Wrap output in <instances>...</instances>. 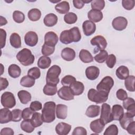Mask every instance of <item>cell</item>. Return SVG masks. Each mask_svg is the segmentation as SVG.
Masks as SVG:
<instances>
[{
    "label": "cell",
    "instance_id": "obj_15",
    "mask_svg": "<svg viewBox=\"0 0 135 135\" xmlns=\"http://www.w3.org/2000/svg\"><path fill=\"white\" fill-rule=\"evenodd\" d=\"M100 74L99 69L95 66H90L85 70V75L90 80H94L98 78Z\"/></svg>",
    "mask_w": 135,
    "mask_h": 135
},
{
    "label": "cell",
    "instance_id": "obj_36",
    "mask_svg": "<svg viewBox=\"0 0 135 135\" xmlns=\"http://www.w3.org/2000/svg\"><path fill=\"white\" fill-rule=\"evenodd\" d=\"M31 120L33 126L35 128L41 126L43 123L42 115L39 112H34L31 117Z\"/></svg>",
    "mask_w": 135,
    "mask_h": 135
},
{
    "label": "cell",
    "instance_id": "obj_9",
    "mask_svg": "<svg viewBox=\"0 0 135 135\" xmlns=\"http://www.w3.org/2000/svg\"><path fill=\"white\" fill-rule=\"evenodd\" d=\"M128 25L127 20L122 16H118L114 18L112 22L113 28L117 31H122L124 30Z\"/></svg>",
    "mask_w": 135,
    "mask_h": 135
},
{
    "label": "cell",
    "instance_id": "obj_46",
    "mask_svg": "<svg viewBox=\"0 0 135 135\" xmlns=\"http://www.w3.org/2000/svg\"><path fill=\"white\" fill-rule=\"evenodd\" d=\"M55 51V47L49 46L44 43L42 47L41 52L44 56H49L52 54Z\"/></svg>",
    "mask_w": 135,
    "mask_h": 135
},
{
    "label": "cell",
    "instance_id": "obj_35",
    "mask_svg": "<svg viewBox=\"0 0 135 135\" xmlns=\"http://www.w3.org/2000/svg\"><path fill=\"white\" fill-rule=\"evenodd\" d=\"M28 17L30 20L35 22L39 20L41 16V12L37 8H32L28 12Z\"/></svg>",
    "mask_w": 135,
    "mask_h": 135
},
{
    "label": "cell",
    "instance_id": "obj_11",
    "mask_svg": "<svg viewBox=\"0 0 135 135\" xmlns=\"http://www.w3.org/2000/svg\"><path fill=\"white\" fill-rule=\"evenodd\" d=\"M24 41L28 46H34L38 42V36L35 32L29 31L24 36Z\"/></svg>",
    "mask_w": 135,
    "mask_h": 135
},
{
    "label": "cell",
    "instance_id": "obj_2",
    "mask_svg": "<svg viewBox=\"0 0 135 135\" xmlns=\"http://www.w3.org/2000/svg\"><path fill=\"white\" fill-rule=\"evenodd\" d=\"M17 60L24 66H28L32 64L35 60V57L32 54L31 50L24 48L19 51L17 55Z\"/></svg>",
    "mask_w": 135,
    "mask_h": 135
},
{
    "label": "cell",
    "instance_id": "obj_3",
    "mask_svg": "<svg viewBox=\"0 0 135 135\" xmlns=\"http://www.w3.org/2000/svg\"><path fill=\"white\" fill-rule=\"evenodd\" d=\"M61 72V69L59 65H54L50 68L46 73V83L57 85L60 81L59 76L60 75Z\"/></svg>",
    "mask_w": 135,
    "mask_h": 135
},
{
    "label": "cell",
    "instance_id": "obj_18",
    "mask_svg": "<svg viewBox=\"0 0 135 135\" xmlns=\"http://www.w3.org/2000/svg\"><path fill=\"white\" fill-rule=\"evenodd\" d=\"M105 124L100 119H98L92 121L90 124V127L91 130L95 133H101L104 129Z\"/></svg>",
    "mask_w": 135,
    "mask_h": 135
},
{
    "label": "cell",
    "instance_id": "obj_62",
    "mask_svg": "<svg viewBox=\"0 0 135 135\" xmlns=\"http://www.w3.org/2000/svg\"><path fill=\"white\" fill-rule=\"evenodd\" d=\"M127 113H129L131 116L134 117L135 116V104L133 103L129 105L127 108Z\"/></svg>",
    "mask_w": 135,
    "mask_h": 135
},
{
    "label": "cell",
    "instance_id": "obj_54",
    "mask_svg": "<svg viewBox=\"0 0 135 135\" xmlns=\"http://www.w3.org/2000/svg\"><path fill=\"white\" fill-rule=\"evenodd\" d=\"M30 108L33 111H39L42 109V103L38 101H34L31 103Z\"/></svg>",
    "mask_w": 135,
    "mask_h": 135
},
{
    "label": "cell",
    "instance_id": "obj_53",
    "mask_svg": "<svg viewBox=\"0 0 135 135\" xmlns=\"http://www.w3.org/2000/svg\"><path fill=\"white\" fill-rule=\"evenodd\" d=\"M116 95L119 100L122 101L128 98V94L127 92L122 89H120L117 90L116 92Z\"/></svg>",
    "mask_w": 135,
    "mask_h": 135
},
{
    "label": "cell",
    "instance_id": "obj_60",
    "mask_svg": "<svg viewBox=\"0 0 135 135\" xmlns=\"http://www.w3.org/2000/svg\"><path fill=\"white\" fill-rule=\"evenodd\" d=\"M0 83H1V91H2L4 89H5L7 86L8 85V81H7L6 78L1 77L0 78Z\"/></svg>",
    "mask_w": 135,
    "mask_h": 135
},
{
    "label": "cell",
    "instance_id": "obj_44",
    "mask_svg": "<svg viewBox=\"0 0 135 135\" xmlns=\"http://www.w3.org/2000/svg\"><path fill=\"white\" fill-rule=\"evenodd\" d=\"M27 75L34 79H37L41 76V71L38 68L33 67L28 70Z\"/></svg>",
    "mask_w": 135,
    "mask_h": 135
},
{
    "label": "cell",
    "instance_id": "obj_49",
    "mask_svg": "<svg viewBox=\"0 0 135 135\" xmlns=\"http://www.w3.org/2000/svg\"><path fill=\"white\" fill-rule=\"evenodd\" d=\"M12 121L14 122H18L22 119V111L18 109H15L12 111Z\"/></svg>",
    "mask_w": 135,
    "mask_h": 135
},
{
    "label": "cell",
    "instance_id": "obj_39",
    "mask_svg": "<svg viewBox=\"0 0 135 135\" xmlns=\"http://www.w3.org/2000/svg\"><path fill=\"white\" fill-rule=\"evenodd\" d=\"M134 80L135 77L133 75H129L124 81V85L125 87L129 91L134 92L135 91L134 89Z\"/></svg>",
    "mask_w": 135,
    "mask_h": 135
},
{
    "label": "cell",
    "instance_id": "obj_12",
    "mask_svg": "<svg viewBox=\"0 0 135 135\" xmlns=\"http://www.w3.org/2000/svg\"><path fill=\"white\" fill-rule=\"evenodd\" d=\"M59 41L57 34L52 31L47 32L44 36V43L47 45L55 47Z\"/></svg>",
    "mask_w": 135,
    "mask_h": 135
},
{
    "label": "cell",
    "instance_id": "obj_7",
    "mask_svg": "<svg viewBox=\"0 0 135 135\" xmlns=\"http://www.w3.org/2000/svg\"><path fill=\"white\" fill-rule=\"evenodd\" d=\"M113 85V79L110 76H107L103 78L97 85V89L98 91H102L109 93L110 90Z\"/></svg>",
    "mask_w": 135,
    "mask_h": 135
},
{
    "label": "cell",
    "instance_id": "obj_52",
    "mask_svg": "<svg viewBox=\"0 0 135 135\" xmlns=\"http://www.w3.org/2000/svg\"><path fill=\"white\" fill-rule=\"evenodd\" d=\"M34 113V111H33L30 108H26L22 111V118L24 120L30 119Z\"/></svg>",
    "mask_w": 135,
    "mask_h": 135
},
{
    "label": "cell",
    "instance_id": "obj_28",
    "mask_svg": "<svg viewBox=\"0 0 135 135\" xmlns=\"http://www.w3.org/2000/svg\"><path fill=\"white\" fill-rule=\"evenodd\" d=\"M115 74L118 79L125 80L129 76V70L127 66L121 65L116 70Z\"/></svg>",
    "mask_w": 135,
    "mask_h": 135
},
{
    "label": "cell",
    "instance_id": "obj_4",
    "mask_svg": "<svg viewBox=\"0 0 135 135\" xmlns=\"http://www.w3.org/2000/svg\"><path fill=\"white\" fill-rule=\"evenodd\" d=\"M109 93L102 91H98L94 89H91L88 93V98L89 100L97 104H100L105 102L108 98Z\"/></svg>",
    "mask_w": 135,
    "mask_h": 135
},
{
    "label": "cell",
    "instance_id": "obj_61",
    "mask_svg": "<svg viewBox=\"0 0 135 135\" xmlns=\"http://www.w3.org/2000/svg\"><path fill=\"white\" fill-rule=\"evenodd\" d=\"M73 4L74 6L78 9H81L85 4L82 0H73Z\"/></svg>",
    "mask_w": 135,
    "mask_h": 135
},
{
    "label": "cell",
    "instance_id": "obj_6",
    "mask_svg": "<svg viewBox=\"0 0 135 135\" xmlns=\"http://www.w3.org/2000/svg\"><path fill=\"white\" fill-rule=\"evenodd\" d=\"M100 119L105 125L113 120L110 105L108 103H104L102 105Z\"/></svg>",
    "mask_w": 135,
    "mask_h": 135
},
{
    "label": "cell",
    "instance_id": "obj_20",
    "mask_svg": "<svg viewBox=\"0 0 135 135\" xmlns=\"http://www.w3.org/2000/svg\"><path fill=\"white\" fill-rule=\"evenodd\" d=\"M88 17L92 22L97 23L102 20L103 14L101 11L92 9L88 13Z\"/></svg>",
    "mask_w": 135,
    "mask_h": 135
},
{
    "label": "cell",
    "instance_id": "obj_16",
    "mask_svg": "<svg viewBox=\"0 0 135 135\" xmlns=\"http://www.w3.org/2000/svg\"><path fill=\"white\" fill-rule=\"evenodd\" d=\"M69 87L74 95H81L84 90V86L83 83L77 81L71 84Z\"/></svg>",
    "mask_w": 135,
    "mask_h": 135
},
{
    "label": "cell",
    "instance_id": "obj_41",
    "mask_svg": "<svg viewBox=\"0 0 135 135\" xmlns=\"http://www.w3.org/2000/svg\"><path fill=\"white\" fill-rule=\"evenodd\" d=\"M92 9L101 11L105 6V2L103 0H94L92 1L91 4Z\"/></svg>",
    "mask_w": 135,
    "mask_h": 135
},
{
    "label": "cell",
    "instance_id": "obj_33",
    "mask_svg": "<svg viewBox=\"0 0 135 135\" xmlns=\"http://www.w3.org/2000/svg\"><path fill=\"white\" fill-rule=\"evenodd\" d=\"M51 64V59L46 56H41L37 61L38 67L42 69L48 68Z\"/></svg>",
    "mask_w": 135,
    "mask_h": 135
},
{
    "label": "cell",
    "instance_id": "obj_37",
    "mask_svg": "<svg viewBox=\"0 0 135 135\" xmlns=\"http://www.w3.org/2000/svg\"><path fill=\"white\" fill-rule=\"evenodd\" d=\"M57 85L51 84H46V85L43 88V93L46 95H55L57 91Z\"/></svg>",
    "mask_w": 135,
    "mask_h": 135
},
{
    "label": "cell",
    "instance_id": "obj_55",
    "mask_svg": "<svg viewBox=\"0 0 135 135\" xmlns=\"http://www.w3.org/2000/svg\"><path fill=\"white\" fill-rule=\"evenodd\" d=\"M72 135H86L87 132L86 130L82 127H78L75 128L72 133Z\"/></svg>",
    "mask_w": 135,
    "mask_h": 135
},
{
    "label": "cell",
    "instance_id": "obj_17",
    "mask_svg": "<svg viewBox=\"0 0 135 135\" xmlns=\"http://www.w3.org/2000/svg\"><path fill=\"white\" fill-rule=\"evenodd\" d=\"M71 129V126L69 124L60 122L55 127V131L59 135H66L69 133Z\"/></svg>",
    "mask_w": 135,
    "mask_h": 135
},
{
    "label": "cell",
    "instance_id": "obj_23",
    "mask_svg": "<svg viewBox=\"0 0 135 135\" xmlns=\"http://www.w3.org/2000/svg\"><path fill=\"white\" fill-rule=\"evenodd\" d=\"M56 115L57 118L65 119L67 117L68 107L63 104H58L56 105Z\"/></svg>",
    "mask_w": 135,
    "mask_h": 135
},
{
    "label": "cell",
    "instance_id": "obj_32",
    "mask_svg": "<svg viewBox=\"0 0 135 135\" xmlns=\"http://www.w3.org/2000/svg\"><path fill=\"white\" fill-rule=\"evenodd\" d=\"M17 96L22 104H26L31 100V94L26 90H21L18 91Z\"/></svg>",
    "mask_w": 135,
    "mask_h": 135
},
{
    "label": "cell",
    "instance_id": "obj_27",
    "mask_svg": "<svg viewBox=\"0 0 135 135\" xmlns=\"http://www.w3.org/2000/svg\"><path fill=\"white\" fill-rule=\"evenodd\" d=\"M133 118L134 117L131 116L129 113L127 112L124 113L122 116L119 120L121 127L123 129L126 130L128 124L133 121Z\"/></svg>",
    "mask_w": 135,
    "mask_h": 135
},
{
    "label": "cell",
    "instance_id": "obj_19",
    "mask_svg": "<svg viewBox=\"0 0 135 135\" xmlns=\"http://www.w3.org/2000/svg\"><path fill=\"white\" fill-rule=\"evenodd\" d=\"M61 57L66 61L73 60L75 57V52L74 50L70 47H65L61 51Z\"/></svg>",
    "mask_w": 135,
    "mask_h": 135
},
{
    "label": "cell",
    "instance_id": "obj_31",
    "mask_svg": "<svg viewBox=\"0 0 135 135\" xmlns=\"http://www.w3.org/2000/svg\"><path fill=\"white\" fill-rule=\"evenodd\" d=\"M11 45L14 48L18 49L21 47V39L18 34L13 33L9 37Z\"/></svg>",
    "mask_w": 135,
    "mask_h": 135
},
{
    "label": "cell",
    "instance_id": "obj_42",
    "mask_svg": "<svg viewBox=\"0 0 135 135\" xmlns=\"http://www.w3.org/2000/svg\"><path fill=\"white\" fill-rule=\"evenodd\" d=\"M108 56V53L105 50H100V53L95 55L94 59L98 63H103L106 60Z\"/></svg>",
    "mask_w": 135,
    "mask_h": 135
},
{
    "label": "cell",
    "instance_id": "obj_40",
    "mask_svg": "<svg viewBox=\"0 0 135 135\" xmlns=\"http://www.w3.org/2000/svg\"><path fill=\"white\" fill-rule=\"evenodd\" d=\"M78 20L77 15L73 12H68L64 16V22L68 24L75 23Z\"/></svg>",
    "mask_w": 135,
    "mask_h": 135
},
{
    "label": "cell",
    "instance_id": "obj_21",
    "mask_svg": "<svg viewBox=\"0 0 135 135\" xmlns=\"http://www.w3.org/2000/svg\"><path fill=\"white\" fill-rule=\"evenodd\" d=\"M111 113L114 120H119L124 113L123 107L120 104H114L113 105Z\"/></svg>",
    "mask_w": 135,
    "mask_h": 135
},
{
    "label": "cell",
    "instance_id": "obj_13",
    "mask_svg": "<svg viewBox=\"0 0 135 135\" xmlns=\"http://www.w3.org/2000/svg\"><path fill=\"white\" fill-rule=\"evenodd\" d=\"M82 28L84 35L86 36H90L95 32L96 25L92 21L86 20L82 24Z\"/></svg>",
    "mask_w": 135,
    "mask_h": 135
},
{
    "label": "cell",
    "instance_id": "obj_57",
    "mask_svg": "<svg viewBox=\"0 0 135 135\" xmlns=\"http://www.w3.org/2000/svg\"><path fill=\"white\" fill-rule=\"evenodd\" d=\"M127 132L131 134H135V121L133 120L130 122L127 126L126 129Z\"/></svg>",
    "mask_w": 135,
    "mask_h": 135
},
{
    "label": "cell",
    "instance_id": "obj_29",
    "mask_svg": "<svg viewBox=\"0 0 135 135\" xmlns=\"http://www.w3.org/2000/svg\"><path fill=\"white\" fill-rule=\"evenodd\" d=\"M8 73L11 77L13 78H17L21 75V69L18 65L13 64L9 66L8 69Z\"/></svg>",
    "mask_w": 135,
    "mask_h": 135
},
{
    "label": "cell",
    "instance_id": "obj_50",
    "mask_svg": "<svg viewBox=\"0 0 135 135\" xmlns=\"http://www.w3.org/2000/svg\"><path fill=\"white\" fill-rule=\"evenodd\" d=\"M116 61H117V59L115 56L113 54H110L108 55L107 59H106V64L107 65L110 69L113 68L115 63H116Z\"/></svg>",
    "mask_w": 135,
    "mask_h": 135
},
{
    "label": "cell",
    "instance_id": "obj_22",
    "mask_svg": "<svg viewBox=\"0 0 135 135\" xmlns=\"http://www.w3.org/2000/svg\"><path fill=\"white\" fill-rule=\"evenodd\" d=\"M60 41L62 43L65 44H68L73 42L72 35L70 30H65L61 32L60 35Z\"/></svg>",
    "mask_w": 135,
    "mask_h": 135
},
{
    "label": "cell",
    "instance_id": "obj_25",
    "mask_svg": "<svg viewBox=\"0 0 135 135\" xmlns=\"http://www.w3.org/2000/svg\"><path fill=\"white\" fill-rule=\"evenodd\" d=\"M79 58L83 63H88L92 62L94 58L91 53L85 49H82L79 52Z\"/></svg>",
    "mask_w": 135,
    "mask_h": 135
},
{
    "label": "cell",
    "instance_id": "obj_14",
    "mask_svg": "<svg viewBox=\"0 0 135 135\" xmlns=\"http://www.w3.org/2000/svg\"><path fill=\"white\" fill-rule=\"evenodd\" d=\"M12 121V113L8 108H4L0 110V123H7Z\"/></svg>",
    "mask_w": 135,
    "mask_h": 135
},
{
    "label": "cell",
    "instance_id": "obj_24",
    "mask_svg": "<svg viewBox=\"0 0 135 135\" xmlns=\"http://www.w3.org/2000/svg\"><path fill=\"white\" fill-rule=\"evenodd\" d=\"M57 16L53 13H49L46 15L43 19L44 24L48 27L54 26L57 22Z\"/></svg>",
    "mask_w": 135,
    "mask_h": 135
},
{
    "label": "cell",
    "instance_id": "obj_63",
    "mask_svg": "<svg viewBox=\"0 0 135 135\" xmlns=\"http://www.w3.org/2000/svg\"><path fill=\"white\" fill-rule=\"evenodd\" d=\"M1 25L0 26H3L7 23V21L5 17H3L2 16H1Z\"/></svg>",
    "mask_w": 135,
    "mask_h": 135
},
{
    "label": "cell",
    "instance_id": "obj_45",
    "mask_svg": "<svg viewBox=\"0 0 135 135\" xmlns=\"http://www.w3.org/2000/svg\"><path fill=\"white\" fill-rule=\"evenodd\" d=\"M70 31L72 33L73 42H78L80 41L81 38V34L80 32L79 28L78 27H73L70 28Z\"/></svg>",
    "mask_w": 135,
    "mask_h": 135
},
{
    "label": "cell",
    "instance_id": "obj_34",
    "mask_svg": "<svg viewBox=\"0 0 135 135\" xmlns=\"http://www.w3.org/2000/svg\"><path fill=\"white\" fill-rule=\"evenodd\" d=\"M21 128L24 132L31 133L34 130L35 127L33 126L31 119H26L21 123Z\"/></svg>",
    "mask_w": 135,
    "mask_h": 135
},
{
    "label": "cell",
    "instance_id": "obj_26",
    "mask_svg": "<svg viewBox=\"0 0 135 135\" xmlns=\"http://www.w3.org/2000/svg\"><path fill=\"white\" fill-rule=\"evenodd\" d=\"M100 112V107L97 105H91L86 109L85 115L89 118H94L98 116Z\"/></svg>",
    "mask_w": 135,
    "mask_h": 135
},
{
    "label": "cell",
    "instance_id": "obj_43",
    "mask_svg": "<svg viewBox=\"0 0 135 135\" xmlns=\"http://www.w3.org/2000/svg\"><path fill=\"white\" fill-rule=\"evenodd\" d=\"M13 18L16 23H21L24 21L25 15L20 11H15L13 13Z\"/></svg>",
    "mask_w": 135,
    "mask_h": 135
},
{
    "label": "cell",
    "instance_id": "obj_38",
    "mask_svg": "<svg viewBox=\"0 0 135 135\" xmlns=\"http://www.w3.org/2000/svg\"><path fill=\"white\" fill-rule=\"evenodd\" d=\"M35 82V79L29 76L28 75L23 76L20 80V84L22 86L26 88L33 86L34 85Z\"/></svg>",
    "mask_w": 135,
    "mask_h": 135
},
{
    "label": "cell",
    "instance_id": "obj_58",
    "mask_svg": "<svg viewBox=\"0 0 135 135\" xmlns=\"http://www.w3.org/2000/svg\"><path fill=\"white\" fill-rule=\"evenodd\" d=\"M133 103H134V100L132 98H127L124 100H123V107L125 109H127V108L129 105Z\"/></svg>",
    "mask_w": 135,
    "mask_h": 135
},
{
    "label": "cell",
    "instance_id": "obj_1",
    "mask_svg": "<svg viewBox=\"0 0 135 135\" xmlns=\"http://www.w3.org/2000/svg\"><path fill=\"white\" fill-rule=\"evenodd\" d=\"M56 104L53 101H48L44 103L42 110V118L44 122L51 123L55 119Z\"/></svg>",
    "mask_w": 135,
    "mask_h": 135
},
{
    "label": "cell",
    "instance_id": "obj_30",
    "mask_svg": "<svg viewBox=\"0 0 135 135\" xmlns=\"http://www.w3.org/2000/svg\"><path fill=\"white\" fill-rule=\"evenodd\" d=\"M55 8L60 14H66L70 10V5L66 1H62L57 4L55 6Z\"/></svg>",
    "mask_w": 135,
    "mask_h": 135
},
{
    "label": "cell",
    "instance_id": "obj_8",
    "mask_svg": "<svg viewBox=\"0 0 135 135\" xmlns=\"http://www.w3.org/2000/svg\"><path fill=\"white\" fill-rule=\"evenodd\" d=\"M90 43L91 45L96 46L97 48L94 49V51H96V52L99 51V50H104L107 45V40L103 36L101 35L94 36L91 40Z\"/></svg>",
    "mask_w": 135,
    "mask_h": 135
},
{
    "label": "cell",
    "instance_id": "obj_47",
    "mask_svg": "<svg viewBox=\"0 0 135 135\" xmlns=\"http://www.w3.org/2000/svg\"><path fill=\"white\" fill-rule=\"evenodd\" d=\"M118 134V128L115 124H111L105 130L104 135H117Z\"/></svg>",
    "mask_w": 135,
    "mask_h": 135
},
{
    "label": "cell",
    "instance_id": "obj_56",
    "mask_svg": "<svg viewBox=\"0 0 135 135\" xmlns=\"http://www.w3.org/2000/svg\"><path fill=\"white\" fill-rule=\"evenodd\" d=\"M0 41H1V48L3 49L5 46L6 38V32L2 29H0Z\"/></svg>",
    "mask_w": 135,
    "mask_h": 135
},
{
    "label": "cell",
    "instance_id": "obj_51",
    "mask_svg": "<svg viewBox=\"0 0 135 135\" xmlns=\"http://www.w3.org/2000/svg\"><path fill=\"white\" fill-rule=\"evenodd\" d=\"M122 5L124 9L127 10H131L134 6V0H122Z\"/></svg>",
    "mask_w": 135,
    "mask_h": 135
},
{
    "label": "cell",
    "instance_id": "obj_5",
    "mask_svg": "<svg viewBox=\"0 0 135 135\" xmlns=\"http://www.w3.org/2000/svg\"><path fill=\"white\" fill-rule=\"evenodd\" d=\"M1 103L4 108L11 109L16 104V100L14 94L8 91L4 92L1 95Z\"/></svg>",
    "mask_w": 135,
    "mask_h": 135
},
{
    "label": "cell",
    "instance_id": "obj_10",
    "mask_svg": "<svg viewBox=\"0 0 135 135\" xmlns=\"http://www.w3.org/2000/svg\"><path fill=\"white\" fill-rule=\"evenodd\" d=\"M57 95L62 100L70 101L74 99L73 94L69 86H63L57 91Z\"/></svg>",
    "mask_w": 135,
    "mask_h": 135
},
{
    "label": "cell",
    "instance_id": "obj_59",
    "mask_svg": "<svg viewBox=\"0 0 135 135\" xmlns=\"http://www.w3.org/2000/svg\"><path fill=\"white\" fill-rule=\"evenodd\" d=\"M1 135H13L14 134V131L10 128H3L0 132Z\"/></svg>",
    "mask_w": 135,
    "mask_h": 135
},
{
    "label": "cell",
    "instance_id": "obj_48",
    "mask_svg": "<svg viewBox=\"0 0 135 135\" xmlns=\"http://www.w3.org/2000/svg\"><path fill=\"white\" fill-rule=\"evenodd\" d=\"M76 81V79L73 76L67 75L63 77L61 80V84L63 86H68Z\"/></svg>",
    "mask_w": 135,
    "mask_h": 135
}]
</instances>
